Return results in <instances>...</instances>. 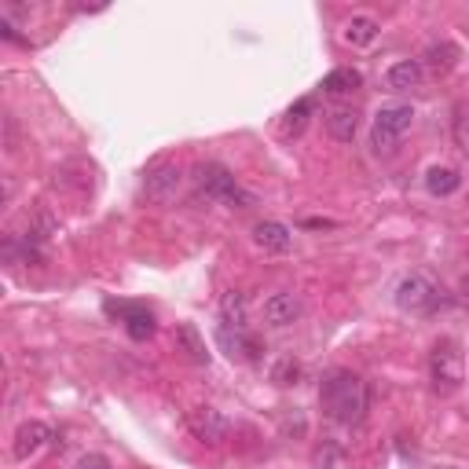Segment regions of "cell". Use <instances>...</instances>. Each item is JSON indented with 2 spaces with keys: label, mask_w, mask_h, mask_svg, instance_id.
I'll use <instances>...</instances> for the list:
<instances>
[{
  "label": "cell",
  "mask_w": 469,
  "mask_h": 469,
  "mask_svg": "<svg viewBox=\"0 0 469 469\" xmlns=\"http://www.w3.org/2000/svg\"><path fill=\"white\" fill-rule=\"evenodd\" d=\"M319 403L326 410V418H334L337 426H360L367 418V385L363 378H356L352 371H330L319 385Z\"/></svg>",
  "instance_id": "cell-1"
},
{
  "label": "cell",
  "mask_w": 469,
  "mask_h": 469,
  "mask_svg": "<svg viewBox=\"0 0 469 469\" xmlns=\"http://www.w3.org/2000/svg\"><path fill=\"white\" fill-rule=\"evenodd\" d=\"M195 184H198V191L209 198V202H220V206H231V209H250L257 198L234 180V176L224 169V165H216V161H209V165H198V172H195Z\"/></svg>",
  "instance_id": "cell-2"
},
{
  "label": "cell",
  "mask_w": 469,
  "mask_h": 469,
  "mask_svg": "<svg viewBox=\"0 0 469 469\" xmlns=\"http://www.w3.org/2000/svg\"><path fill=\"white\" fill-rule=\"evenodd\" d=\"M410 122H415V110H410V103H389V106H382L378 114H374V147L378 151H392L400 140H403V133L410 129Z\"/></svg>",
  "instance_id": "cell-3"
},
{
  "label": "cell",
  "mask_w": 469,
  "mask_h": 469,
  "mask_svg": "<svg viewBox=\"0 0 469 469\" xmlns=\"http://www.w3.org/2000/svg\"><path fill=\"white\" fill-rule=\"evenodd\" d=\"M437 301H440L437 286H433L426 275H418V271L403 275L400 286H396V305H400L403 312H410V316H426V312H433Z\"/></svg>",
  "instance_id": "cell-4"
},
{
  "label": "cell",
  "mask_w": 469,
  "mask_h": 469,
  "mask_svg": "<svg viewBox=\"0 0 469 469\" xmlns=\"http://www.w3.org/2000/svg\"><path fill=\"white\" fill-rule=\"evenodd\" d=\"M429 378H433V389L437 392H455L462 385V360L451 341H440L429 356Z\"/></svg>",
  "instance_id": "cell-5"
},
{
  "label": "cell",
  "mask_w": 469,
  "mask_h": 469,
  "mask_svg": "<svg viewBox=\"0 0 469 469\" xmlns=\"http://www.w3.org/2000/svg\"><path fill=\"white\" fill-rule=\"evenodd\" d=\"M216 341H220V348L227 352L231 360L253 363V360L261 356V341L246 330V323H220V326H216Z\"/></svg>",
  "instance_id": "cell-6"
},
{
  "label": "cell",
  "mask_w": 469,
  "mask_h": 469,
  "mask_svg": "<svg viewBox=\"0 0 469 469\" xmlns=\"http://www.w3.org/2000/svg\"><path fill=\"white\" fill-rule=\"evenodd\" d=\"M188 426H191V433H195L202 444H209V447H220V444L231 437V422L220 415V410H213V407H191V410H188Z\"/></svg>",
  "instance_id": "cell-7"
},
{
  "label": "cell",
  "mask_w": 469,
  "mask_h": 469,
  "mask_svg": "<svg viewBox=\"0 0 469 469\" xmlns=\"http://www.w3.org/2000/svg\"><path fill=\"white\" fill-rule=\"evenodd\" d=\"M180 180H184V172L176 169V165H169V161H161V165L147 169V176H143V195H147L151 202H172L176 191H180Z\"/></svg>",
  "instance_id": "cell-8"
},
{
  "label": "cell",
  "mask_w": 469,
  "mask_h": 469,
  "mask_svg": "<svg viewBox=\"0 0 469 469\" xmlns=\"http://www.w3.org/2000/svg\"><path fill=\"white\" fill-rule=\"evenodd\" d=\"M301 312H305V301L290 290H279L264 301V323L268 326H290V323L301 319Z\"/></svg>",
  "instance_id": "cell-9"
},
{
  "label": "cell",
  "mask_w": 469,
  "mask_h": 469,
  "mask_svg": "<svg viewBox=\"0 0 469 469\" xmlns=\"http://www.w3.org/2000/svg\"><path fill=\"white\" fill-rule=\"evenodd\" d=\"M426 85V63L422 59H400L385 70V88L392 92H410V88H422Z\"/></svg>",
  "instance_id": "cell-10"
},
{
  "label": "cell",
  "mask_w": 469,
  "mask_h": 469,
  "mask_svg": "<svg viewBox=\"0 0 469 469\" xmlns=\"http://www.w3.org/2000/svg\"><path fill=\"white\" fill-rule=\"evenodd\" d=\"M253 243L264 253H290L293 231L286 224H279V220H261V224H253Z\"/></svg>",
  "instance_id": "cell-11"
},
{
  "label": "cell",
  "mask_w": 469,
  "mask_h": 469,
  "mask_svg": "<svg viewBox=\"0 0 469 469\" xmlns=\"http://www.w3.org/2000/svg\"><path fill=\"white\" fill-rule=\"evenodd\" d=\"M48 440H51V429H48L44 422H23V426H19V433H15L12 451H15V458H19V462H26V458H33V455H37Z\"/></svg>",
  "instance_id": "cell-12"
},
{
  "label": "cell",
  "mask_w": 469,
  "mask_h": 469,
  "mask_svg": "<svg viewBox=\"0 0 469 469\" xmlns=\"http://www.w3.org/2000/svg\"><path fill=\"white\" fill-rule=\"evenodd\" d=\"M106 312H114V316L125 319V330H129L133 341H147V337L154 334V319H151V312H143V308H129V305L106 301Z\"/></svg>",
  "instance_id": "cell-13"
},
{
  "label": "cell",
  "mask_w": 469,
  "mask_h": 469,
  "mask_svg": "<svg viewBox=\"0 0 469 469\" xmlns=\"http://www.w3.org/2000/svg\"><path fill=\"white\" fill-rule=\"evenodd\" d=\"M326 133L337 140V143H352L360 133V114L352 110V106H334L326 114Z\"/></svg>",
  "instance_id": "cell-14"
},
{
  "label": "cell",
  "mask_w": 469,
  "mask_h": 469,
  "mask_svg": "<svg viewBox=\"0 0 469 469\" xmlns=\"http://www.w3.org/2000/svg\"><path fill=\"white\" fill-rule=\"evenodd\" d=\"M378 33H382V23H378V19H371V15H352V19L345 23V30H341V41L352 44V48H367V44L378 41Z\"/></svg>",
  "instance_id": "cell-15"
},
{
  "label": "cell",
  "mask_w": 469,
  "mask_h": 469,
  "mask_svg": "<svg viewBox=\"0 0 469 469\" xmlns=\"http://www.w3.org/2000/svg\"><path fill=\"white\" fill-rule=\"evenodd\" d=\"M176 348H184V356L191 360V363H198V367H206L209 363V352H206V341H202V334L191 326V323H180L176 326Z\"/></svg>",
  "instance_id": "cell-16"
},
{
  "label": "cell",
  "mask_w": 469,
  "mask_h": 469,
  "mask_svg": "<svg viewBox=\"0 0 469 469\" xmlns=\"http://www.w3.org/2000/svg\"><path fill=\"white\" fill-rule=\"evenodd\" d=\"M363 85V74L356 67H337L323 78V92L326 96H348V92H356Z\"/></svg>",
  "instance_id": "cell-17"
},
{
  "label": "cell",
  "mask_w": 469,
  "mask_h": 469,
  "mask_svg": "<svg viewBox=\"0 0 469 469\" xmlns=\"http://www.w3.org/2000/svg\"><path fill=\"white\" fill-rule=\"evenodd\" d=\"M312 110H316L312 99H298V103H293L286 110V117H282V136H301L305 125H308V117H312Z\"/></svg>",
  "instance_id": "cell-18"
},
{
  "label": "cell",
  "mask_w": 469,
  "mask_h": 469,
  "mask_svg": "<svg viewBox=\"0 0 469 469\" xmlns=\"http://www.w3.org/2000/svg\"><path fill=\"white\" fill-rule=\"evenodd\" d=\"M458 184H462V176L455 169H447V165H433L426 172V188L433 195H451V191H458Z\"/></svg>",
  "instance_id": "cell-19"
},
{
  "label": "cell",
  "mask_w": 469,
  "mask_h": 469,
  "mask_svg": "<svg viewBox=\"0 0 469 469\" xmlns=\"http://www.w3.org/2000/svg\"><path fill=\"white\" fill-rule=\"evenodd\" d=\"M220 312H224V323H246V293L227 290L220 298Z\"/></svg>",
  "instance_id": "cell-20"
},
{
  "label": "cell",
  "mask_w": 469,
  "mask_h": 469,
  "mask_svg": "<svg viewBox=\"0 0 469 469\" xmlns=\"http://www.w3.org/2000/svg\"><path fill=\"white\" fill-rule=\"evenodd\" d=\"M271 378H275L279 385H298V378H301V363L293 360V356H282V360L271 367Z\"/></svg>",
  "instance_id": "cell-21"
},
{
  "label": "cell",
  "mask_w": 469,
  "mask_h": 469,
  "mask_svg": "<svg viewBox=\"0 0 469 469\" xmlns=\"http://www.w3.org/2000/svg\"><path fill=\"white\" fill-rule=\"evenodd\" d=\"M455 59H458L455 44H433V48H429V67H433V70H451Z\"/></svg>",
  "instance_id": "cell-22"
},
{
  "label": "cell",
  "mask_w": 469,
  "mask_h": 469,
  "mask_svg": "<svg viewBox=\"0 0 469 469\" xmlns=\"http://www.w3.org/2000/svg\"><path fill=\"white\" fill-rule=\"evenodd\" d=\"M5 143H8V151H19V136H15V117H5Z\"/></svg>",
  "instance_id": "cell-23"
},
{
  "label": "cell",
  "mask_w": 469,
  "mask_h": 469,
  "mask_svg": "<svg viewBox=\"0 0 469 469\" xmlns=\"http://www.w3.org/2000/svg\"><path fill=\"white\" fill-rule=\"evenodd\" d=\"M78 469H110V462H106V458H103V455H85V458H81V465H78Z\"/></svg>",
  "instance_id": "cell-24"
},
{
  "label": "cell",
  "mask_w": 469,
  "mask_h": 469,
  "mask_svg": "<svg viewBox=\"0 0 469 469\" xmlns=\"http://www.w3.org/2000/svg\"><path fill=\"white\" fill-rule=\"evenodd\" d=\"M458 293H462V301L469 305V271L462 275V282H458Z\"/></svg>",
  "instance_id": "cell-25"
}]
</instances>
